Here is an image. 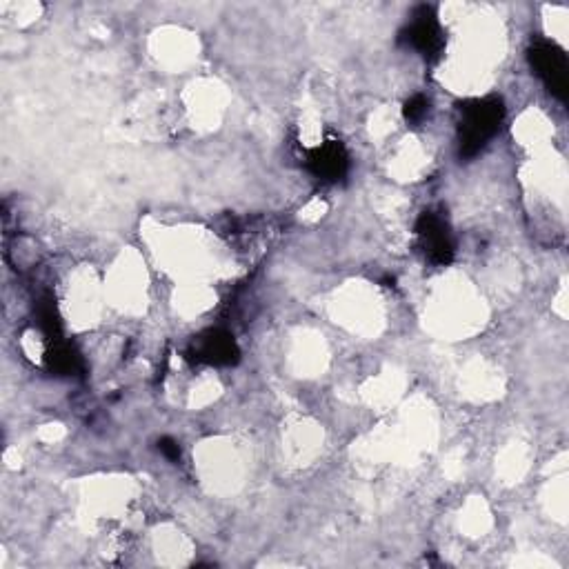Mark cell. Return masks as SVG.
<instances>
[{
	"instance_id": "6da1fadb",
	"label": "cell",
	"mask_w": 569,
	"mask_h": 569,
	"mask_svg": "<svg viewBox=\"0 0 569 569\" xmlns=\"http://www.w3.org/2000/svg\"><path fill=\"white\" fill-rule=\"evenodd\" d=\"M505 107L501 98H474L461 105V125H458V141L461 156H474L481 152L503 123Z\"/></svg>"
},
{
	"instance_id": "7a4b0ae2",
	"label": "cell",
	"mask_w": 569,
	"mask_h": 569,
	"mask_svg": "<svg viewBox=\"0 0 569 569\" xmlns=\"http://www.w3.org/2000/svg\"><path fill=\"white\" fill-rule=\"evenodd\" d=\"M529 63L536 69V74L541 76V81L545 87L552 92L556 98L565 101L567 98V56L558 45L549 41H536L529 49Z\"/></svg>"
},
{
	"instance_id": "3957f363",
	"label": "cell",
	"mask_w": 569,
	"mask_h": 569,
	"mask_svg": "<svg viewBox=\"0 0 569 569\" xmlns=\"http://www.w3.org/2000/svg\"><path fill=\"white\" fill-rule=\"evenodd\" d=\"M427 258L436 265H447L454 258V245L445 223L436 214H423L416 225Z\"/></svg>"
},
{
	"instance_id": "277c9868",
	"label": "cell",
	"mask_w": 569,
	"mask_h": 569,
	"mask_svg": "<svg viewBox=\"0 0 569 569\" xmlns=\"http://www.w3.org/2000/svg\"><path fill=\"white\" fill-rule=\"evenodd\" d=\"M405 41L418 49L425 58H436L443 49V34L441 27H438L436 18L432 16V9L421 7L418 14L414 16L412 25L407 27Z\"/></svg>"
},
{
	"instance_id": "5b68a950",
	"label": "cell",
	"mask_w": 569,
	"mask_h": 569,
	"mask_svg": "<svg viewBox=\"0 0 569 569\" xmlns=\"http://www.w3.org/2000/svg\"><path fill=\"white\" fill-rule=\"evenodd\" d=\"M196 361L212 363V365H229L238 361V345L232 334L214 329V332L203 334L194 343Z\"/></svg>"
},
{
	"instance_id": "8992f818",
	"label": "cell",
	"mask_w": 569,
	"mask_h": 569,
	"mask_svg": "<svg viewBox=\"0 0 569 569\" xmlns=\"http://www.w3.org/2000/svg\"><path fill=\"white\" fill-rule=\"evenodd\" d=\"M309 169L323 181H341L347 172V152L341 143H325L309 154Z\"/></svg>"
},
{
	"instance_id": "52a82bcc",
	"label": "cell",
	"mask_w": 569,
	"mask_h": 569,
	"mask_svg": "<svg viewBox=\"0 0 569 569\" xmlns=\"http://www.w3.org/2000/svg\"><path fill=\"white\" fill-rule=\"evenodd\" d=\"M49 365L58 374H76L81 369V358L67 345H56L54 352H49Z\"/></svg>"
},
{
	"instance_id": "ba28073f",
	"label": "cell",
	"mask_w": 569,
	"mask_h": 569,
	"mask_svg": "<svg viewBox=\"0 0 569 569\" xmlns=\"http://www.w3.org/2000/svg\"><path fill=\"white\" fill-rule=\"evenodd\" d=\"M427 109H429V103L425 101L423 96H414V98H409L407 105H405V118L409 123H418V121H423L425 114H427Z\"/></svg>"
},
{
	"instance_id": "9c48e42d",
	"label": "cell",
	"mask_w": 569,
	"mask_h": 569,
	"mask_svg": "<svg viewBox=\"0 0 569 569\" xmlns=\"http://www.w3.org/2000/svg\"><path fill=\"white\" fill-rule=\"evenodd\" d=\"M161 452L169 458V461H178L181 458V447L174 441V438H161Z\"/></svg>"
}]
</instances>
